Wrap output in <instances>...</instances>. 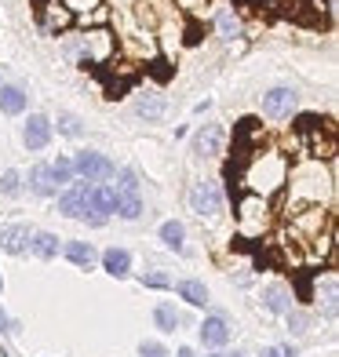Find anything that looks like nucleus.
Wrapping results in <instances>:
<instances>
[{"label": "nucleus", "mask_w": 339, "mask_h": 357, "mask_svg": "<svg viewBox=\"0 0 339 357\" xmlns=\"http://www.w3.org/2000/svg\"><path fill=\"white\" fill-rule=\"evenodd\" d=\"M88 186L91 183H84V178H73V183L59 193V212L84 222V215H88Z\"/></svg>", "instance_id": "39448f33"}, {"label": "nucleus", "mask_w": 339, "mask_h": 357, "mask_svg": "<svg viewBox=\"0 0 339 357\" xmlns=\"http://www.w3.org/2000/svg\"><path fill=\"white\" fill-rule=\"evenodd\" d=\"M22 109H26V88H19V84H0V113L19 117Z\"/></svg>", "instance_id": "4468645a"}, {"label": "nucleus", "mask_w": 339, "mask_h": 357, "mask_svg": "<svg viewBox=\"0 0 339 357\" xmlns=\"http://www.w3.org/2000/svg\"><path fill=\"white\" fill-rule=\"evenodd\" d=\"M197 335H201V343H204L208 350H219V347L230 343V321H226L223 314H208V317L201 321Z\"/></svg>", "instance_id": "0eeeda50"}, {"label": "nucleus", "mask_w": 339, "mask_h": 357, "mask_svg": "<svg viewBox=\"0 0 339 357\" xmlns=\"http://www.w3.org/2000/svg\"><path fill=\"white\" fill-rule=\"evenodd\" d=\"M22 142H26V150H44V146L52 142V121H47L44 113H29Z\"/></svg>", "instance_id": "6e6552de"}, {"label": "nucleus", "mask_w": 339, "mask_h": 357, "mask_svg": "<svg viewBox=\"0 0 339 357\" xmlns=\"http://www.w3.org/2000/svg\"><path fill=\"white\" fill-rule=\"evenodd\" d=\"M29 226H0V248L8 255H22L29 252Z\"/></svg>", "instance_id": "1a4fd4ad"}, {"label": "nucleus", "mask_w": 339, "mask_h": 357, "mask_svg": "<svg viewBox=\"0 0 339 357\" xmlns=\"http://www.w3.org/2000/svg\"><path fill=\"white\" fill-rule=\"evenodd\" d=\"M216 29H219L223 40H237L241 37V19H237L230 8H219L216 11Z\"/></svg>", "instance_id": "aec40b11"}, {"label": "nucleus", "mask_w": 339, "mask_h": 357, "mask_svg": "<svg viewBox=\"0 0 339 357\" xmlns=\"http://www.w3.org/2000/svg\"><path fill=\"white\" fill-rule=\"evenodd\" d=\"M165 109H168V99L165 95H139L135 99V117H142V121H160L165 117Z\"/></svg>", "instance_id": "ddd939ff"}, {"label": "nucleus", "mask_w": 339, "mask_h": 357, "mask_svg": "<svg viewBox=\"0 0 339 357\" xmlns=\"http://www.w3.org/2000/svg\"><path fill=\"white\" fill-rule=\"evenodd\" d=\"M223 142H226L223 124H204V128H197V135H193V157L197 160H216L223 153Z\"/></svg>", "instance_id": "423d86ee"}, {"label": "nucleus", "mask_w": 339, "mask_h": 357, "mask_svg": "<svg viewBox=\"0 0 339 357\" xmlns=\"http://www.w3.org/2000/svg\"><path fill=\"white\" fill-rule=\"evenodd\" d=\"M47 168H52V175H55V186H70L73 183V157H59V160H52V165H47Z\"/></svg>", "instance_id": "5701e85b"}, {"label": "nucleus", "mask_w": 339, "mask_h": 357, "mask_svg": "<svg viewBox=\"0 0 339 357\" xmlns=\"http://www.w3.org/2000/svg\"><path fill=\"white\" fill-rule=\"evenodd\" d=\"M29 190L37 193V197H55L59 186H55V175L47 165H33L29 168Z\"/></svg>", "instance_id": "9b49d317"}, {"label": "nucleus", "mask_w": 339, "mask_h": 357, "mask_svg": "<svg viewBox=\"0 0 339 357\" xmlns=\"http://www.w3.org/2000/svg\"><path fill=\"white\" fill-rule=\"evenodd\" d=\"M142 284H146V288H172V281L165 278V273H142Z\"/></svg>", "instance_id": "a878e982"}, {"label": "nucleus", "mask_w": 339, "mask_h": 357, "mask_svg": "<svg viewBox=\"0 0 339 357\" xmlns=\"http://www.w3.org/2000/svg\"><path fill=\"white\" fill-rule=\"evenodd\" d=\"M285 317H288V328H292V332H303L306 324H310V317H306V314H296V310H288Z\"/></svg>", "instance_id": "cd10ccee"}, {"label": "nucleus", "mask_w": 339, "mask_h": 357, "mask_svg": "<svg viewBox=\"0 0 339 357\" xmlns=\"http://www.w3.org/2000/svg\"><path fill=\"white\" fill-rule=\"evenodd\" d=\"M117 186H113V215L135 222L142 215V193H139V175L135 168H117Z\"/></svg>", "instance_id": "f257e3e1"}, {"label": "nucleus", "mask_w": 339, "mask_h": 357, "mask_svg": "<svg viewBox=\"0 0 339 357\" xmlns=\"http://www.w3.org/2000/svg\"><path fill=\"white\" fill-rule=\"evenodd\" d=\"M263 306H266V314H288L292 310V291L285 284H266L263 288Z\"/></svg>", "instance_id": "9d476101"}, {"label": "nucleus", "mask_w": 339, "mask_h": 357, "mask_svg": "<svg viewBox=\"0 0 339 357\" xmlns=\"http://www.w3.org/2000/svg\"><path fill=\"white\" fill-rule=\"evenodd\" d=\"M175 357H193V350H190V347H183V350H179V354H175Z\"/></svg>", "instance_id": "2f4dec72"}, {"label": "nucleus", "mask_w": 339, "mask_h": 357, "mask_svg": "<svg viewBox=\"0 0 339 357\" xmlns=\"http://www.w3.org/2000/svg\"><path fill=\"white\" fill-rule=\"evenodd\" d=\"M80 117H73V113H59V132L62 135H80Z\"/></svg>", "instance_id": "393cba45"}, {"label": "nucleus", "mask_w": 339, "mask_h": 357, "mask_svg": "<svg viewBox=\"0 0 339 357\" xmlns=\"http://www.w3.org/2000/svg\"><path fill=\"white\" fill-rule=\"evenodd\" d=\"M153 321H157V328H160V332H175V328L183 324V317L175 314V306H172V303L153 306Z\"/></svg>", "instance_id": "4be33fe9"}, {"label": "nucleus", "mask_w": 339, "mask_h": 357, "mask_svg": "<svg viewBox=\"0 0 339 357\" xmlns=\"http://www.w3.org/2000/svg\"><path fill=\"white\" fill-rule=\"evenodd\" d=\"M62 252H66V259H70L73 266H80V270H91L95 263H99V252H95L88 241H70Z\"/></svg>", "instance_id": "2eb2a0df"}, {"label": "nucleus", "mask_w": 339, "mask_h": 357, "mask_svg": "<svg viewBox=\"0 0 339 357\" xmlns=\"http://www.w3.org/2000/svg\"><path fill=\"white\" fill-rule=\"evenodd\" d=\"M230 357H248V354H241V350H237V354H230Z\"/></svg>", "instance_id": "473e14b6"}, {"label": "nucleus", "mask_w": 339, "mask_h": 357, "mask_svg": "<svg viewBox=\"0 0 339 357\" xmlns=\"http://www.w3.org/2000/svg\"><path fill=\"white\" fill-rule=\"evenodd\" d=\"M263 357H281V354H278V347H266V350H263Z\"/></svg>", "instance_id": "7c9ffc66"}, {"label": "nucleus", "mask_w": 339, "mask_h": 357, "mask_svg": "<svg viewBox=\"0 0 339 357\" xmlns=\"http://www.w3.org/2000/svg\"><path fill=\"white\" fill-rule=\"evenodd\" d=\"M223 190L216 183H208V178H201V183H193L190 186V208H193V215H201V219H216L223 215Z\"/></svg>", "instance_id": "7ed1b4c3"}, {"label": "nucleus", "mask_w": 339, "mask_h": 357, "mask_svg": "<svg viewBox=\"0 0 339 357\" xmlns=\"http://www.w3.org/2000/svg\"><path fill=\"white\" fill-rule=\"evenodd\" d=\"M292 222H296V230H303L306 237H314V234H321V226L329 222V215H325V208H321V204H310V208H306L303 215H296Z\"/></svg>", "instance_id": "f3484780"}, {"label": "nucleus", "mask_w": 339, "mask_h": 357, "mask_svg": "<svg viewBox=\"0 0 339 357\" xmlns=\"http://www.w3.org/2000/svg\"><path fill=\"white\" fill-rule=\"evenodd\" d=\"M175 291H179L190 306H204V303H208V288H204V281H197V278L179 281V284H175Z\"/></svg>", "instance_id": "6ab92c4d"}, {"label": "nucleus", "mask_w": 339, "mask_h": 357, "mask_svg": "<svg viewBox=\"0 0 339 357\" xmlns=\"http://www.w3.org/2000/svg\"><path fill=\"white\" fill-rule=\"evenodd\" d=\"M160 241L172 248V252H183V241H186V226L179 219H168V222H160Z\"/></svg>", "instance_id": "412c9836"}, {"label": "nucleus", "mask_w": 339, "mask_h": 357, "mask_svg": "<svg viewBox=\"0 0 339 357\" xmlns=\"http://www.w3.org/2000/svg\"><path fill=\"white\" fill-rule=\"evenodd\" d=\"M204 357H223V354H204Z\"/></svg>", "instance_id": "72a5a7b5"}, {"label": "nucleus", "mask_w": 339, "mask_h": 357, "mask_svg": "<svg viewBox=\"0 0 339 357\" xmlns=\"http://www.w3.org/2000/svg\"><path fill=\"white\" fill-rule=\"evenodd\" d=\"M0 291H4V278H0Z\"/></svg>", "instance_id": "f704fd0d"}, {"label": "nucleus", "mask_w": 339, "mask_h": 357, "mask_svg": "<svg viewBox=\"0 0 339 357\" xmlns=\"http://www.w3.org/2000/svg\"><path fill=\"white\" fill-rule=\"evenodd\" d=\"M29 252H33L37 259H55V255H59V237L47 234V230H40V234L29 237Z\"/></svg>", "instance_id": "a211bd4d"}, {"label": "nucleus", "mask_w": 339, "mask_h": 357, "mask_svg": "<svg viewBox=\"0 0 339 357\" xmlns=\"http://www.w3.org/2000/svg\"><path fill=\"white\" fill-rule=\"evenodd\" d=\"M4 332H11V321H8V314H4V306H0V335Z\"/></svg>", "instance_id": "c756f323"}, {"label": "nucleus", "mask_w": 339, "mask_h": 357, "mask_svg": "<svg viewBox=\"0 0 339 357\" xmlns=\"http://www.w3.org/2000/svg\"><path fill=\"white\" fill-rule=\"evenodd\" d=\"M19 183H22V175L19 172H4V178H0V193H4V197H15V193H19Z\"/></svg>", "instance_id": "b1692460"}, {"label": "nucleus", "mask_w": 339, "mask_h": 357, "mask_svg": "<svg viewBox=\"0 0 339 357\" xmlns=\"http://www.w3.org/2000/svg\"><path fill=\"white\" fill-rule=\"evenodd\" d=\"M88 212L103 219L113 215V186H88Z\"/></svg>", "instance_id": "dca6fc26"}, {"label": "nucleus", "mask_w": 339, "mask_h": 357, "mask_svg": "<svg viewBox=\"0 0 339 357\" xmlns=\"http://www.w3.org/2000/svg\"><path fill=\"white\" fill-rule=\"evenodd\" d=\"M73 175L84 178V183H91V186H99V183H106V178L117 175V165H113L106 153H99V150H80L73 157Z\"/></svg>", "instance_id": "f03ea898"}, {"label": "nucleus", "mask_w": 339, "mask_h": 357, "mask_svg": "<svg viewBox=\"0 0 339 357\" xmlns=\"http://www.w3.org/2000/svg\"><path fill=\"white\" fill-rule=\"evenodd\" d=\"M103 270L110 273V278H128L132 273V255H128L124 248H106L103 252Z\"/></svg>", "instance_id": "f8f14e48"}, {"label": "nucleus", "mask_w": 339, "mask_h": 357, "mask_svg": "<svg viewBox=\"0 0 339 357\" xmlns=\"http://www.w3.org/2000/svg\"><path fill=\"white\" fill-rule=\"evenodd\" d=\"M278 354H281V357H299V347H296V343H281Z\"/></svg>", "instance_id": "c85d7f7f"}, {"label": "nucleus", "mask_w": 339, "mask_h": 357, "mask_svg": "<svg viewBox=\"0 0 339 357\" xmlns=\"http://www.w3.org/2000/svg\"><path fill=\"white\" fill-rule=\"evenodd\" d=\"M296 106H299L296 88H270V91H263V99H259V109L266 113L270 121H288L296 113Z\"/></svg>", "instance_id": "20e7f679"}, {"label": "nucleus", "mask_w": 339, "mask_h": 357, "mask_svg": "<svg viewBox=\"0 0 339 357\" xmlns=\"http://www.w3.org/2000/svg\"><path fill=\"white\" fill-rule=\"evenodd\" d=\"M139 357H168V347H160V343H153V339H150V343L139 347Z\"/></svg>", "instance_id": "bb28decb"}]
</instances>
